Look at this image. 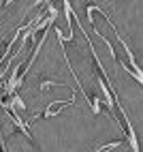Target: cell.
<instances>
[{"mask_svg":"<svg viewBox=\"0 0 143 152\" xmlns=\"http://www.w3.org/2000/svg\"><path fill=\"white\" fill-rule=\"evenodd\" d=\"M120 146V141H109V144H105V146H100V148H96L94 152H111V150H115Z\"/></svg>","mask_w":143,"mask_h":152,"instance_id":"obj_2","label":"cell"},{"mask_svg":"<svg viewBox=\"0 0 143 152\" xmlns=\"http://www.w3.org/2000/svg\"><path fill=\"white\" fill-rule=\"evenodd\" d=\"M2 152H7V150H2Z\"/></svg>","mask_w":143,"mask_h":152,"instance_id":"obj_3","label":"cell"},{"mask_svg":"<svg viewBox=\"0 0 143 152\" xmlns=\"http://www.w3.org/2000/svg\"><path fill=\"white\" fill-rule=\"evenodd\" d=\"M73 103H75V96H70L68 101H56V103H52V105H47V109H45V111H41V114L32 116V120H28V124H32L34 120H41V118H52V116L60 114V109H64V107H68V105H73Z\"/></svg>","mask_w":143,"mask_h":152,"instance_id":"obj_1","label":"cell"}]
</instances>
